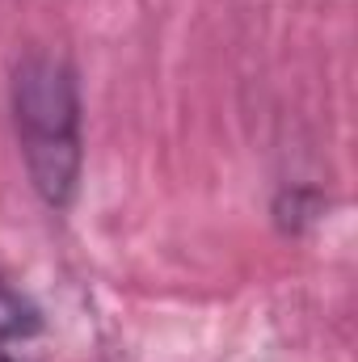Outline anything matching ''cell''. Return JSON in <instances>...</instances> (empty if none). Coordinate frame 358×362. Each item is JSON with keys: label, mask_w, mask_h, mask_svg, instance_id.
<instances>
[{"label": "cell", "mask_w": 358, "mask_h": 362, "mask_svg": "<svg viewBox=\"0 0 358 362\" xmlns=\"http://www.w3.org/2000/svg\"><path fill=\"white\" fill-rule=\"evenodd\" d=\"M0 362H13V358H8V354H4V350H0Z\"/></svg>", "instance_id": "3"}, {"label": "cell", "mask_w": 358, "mask_h": 362, "mask_svg": "<svg viewBox=\"0 0 358 362\" xmlns=\"http://www.w3.org/2000/svg\"><path fill=\"white\" fill-rule=\"evenodd\" d=\"M30 333H38V312L17 295V291H8L4 282H0V341L8 337H30Z\"/></svg>", "instance_id": "2"}, {"label": "cell", "mask_w": 358, "mask_h": 362, "mask_svg": "<svg viewBox=\"0 0 358 362\" xmlns=\"http://www.w3.org/2000/svg\"><path fill=\"white\" fill-rule=\"evenodd\" d=\"M13 127L25 173L47 206H68L81 181V93L64 55L30 51L13 72Z\"/></svg>", "instance_id": "1"}]
</instances>
